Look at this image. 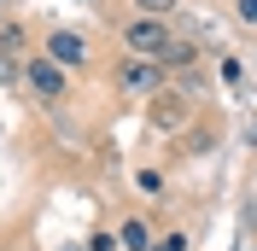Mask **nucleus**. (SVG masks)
Listing matches in <instances>:
<instances>
[{
  "label": "nucleus",
  "mask_w": 257,
  "mask_h": 251,
  "mask_svg": "<svg viewBox=\"0 0 257 251\" xmlns=\"http://www.w3.org/2000/svg\"><path fill=\"white\" fill-rule=\"evenodd\" d=\"M152 251H187V239H181V234H164V239H158Z\"/></svg>",
  "instance_id": "1a4fd4ad"
},
{
  "label": "nucleus",
  "mask_w": 257,
  "mask_h": 251,
  "mask_svg": "<svg viewBox=\"0 0 257 251\" xmlns=\"http://www.w3.org/2000/svg\"><path fill=\"white\" fill-rule=\"evenodd\" d=\"M193 59H199V47H187V41H170V47H164V59H158V64H170V70H187Z\"/></svg>",
  "instance_id": "0eeeda50"
},
{
  "label": "nucleus",
  "mask_w": 257,
  "mask_h": 251,
  "mask_svg": "<svg viewBox=\"0 0 257 251\" xmlns=\"http://www.w3.org/2000/svg\"><path fill=\"white\" fill-rule=\"evenodd\" d=\"M240 18H245V24H257V0H240Z\"/></svg>",
  "instance_id": "9b49d317"
},
{
  "label": "nucleus",
  "mask_w": 257,
  "mask_h": 251,
  "mask_svg": "<svg viewBox=\"0 0 257 251\" xmlns=\"http://www.w3.org/2000/svg\"><path fill=\"white\" fill-rule=\"evenodd\" d=\"M123 251H152V234H146V222H141V216H128V222H123Z\"/></svg>",
  "instance_id": "423d86ee"
},
{
  "label": "nucleus",
  "mask_w": 257,
  "mask_h": 251,
  "mask_svg": "<svg viewBox=\"0 0 257 251\" xmlns=\"http://www.w3.org/2000/svg\"><path fill=\"white\" fill-rule=\"evenodd\" d=\"M123 41L135 47V59H164V47H170V30H164V18H135L123 30Z\"/></svg>",
  "instance_id": "f257e3e1"
},
{
  "label": "nucleus",
  "mask_w": 257,
  "mask_h": 251,
  "mask_svg": "<svg viewBox=\"0 0 257 251\" xmlns=\"http://www.w3.org/2000/svg\"><path fill=\"white\" fill-rule=\"evenodd\" d=\"M158 82H164V64H158V59H128L123 70H117V88H128V94L158 88Z\"/></svg>",
  "instance_id": "7ed1b4c3"
},
{
  "label": "nucleus",
  "mask_w": 257,
  "mask_h": 251,
  "mask_svg": "<svg viewBox=\"0 0 257 251\" xmlns=\"http://www.w3.org/2000/svg\"><path fill=\"white\" fill-rule=\"evenodd\" d=\"M88 251H117V239H111V234H94V239H88Z\"/></svg>",
  "instance_id": "9d476101"
},
{
  "label": "nucleus",
  "mask_w": 257,
  "mask_h": 251,
  "mask_svg": "<svg viewBox=\"0 0 257 251\" xmlns=\"http://www.w3.org/2000/svg\"><path fill=\"white\" fill-rule=\"evenodd\" d=\"M181 117H187V99H181V94H158V99H152V123H158V129H176Z\"/></svg>",
  "instance_id": "39448f33"
},
{
  "label": "nucleus",
  "mask_w": 257,
  "mask_h": 251,
  "mask_svg": "<svg viewBox=\"0 0 257 251\" xmlns=\"http://www.w3.org/2000/svg\"><path fill=\"white\" fill-rule=\"evenodd\" d=\"M47 59L59 64V70H70V64H82V59H88V41H82V35H70V30H53Z\"/></svg>",
  "instance_id": "20e7f679"
},
{
  "label": "nucleus",
  "mask_w": 257,
  "mask_h": 251,
  "mask_svg": "<svg viewBox=\"0 0 257 251\" xmlns=\"http://www.w3.org/2000/svg\"><path fill=\"white\" fill-rule=\"evenodd\" d=\"M24 82H30L41 99H59V94H64V70H59L53 59H30V64H24Z\"/></svg>",
  "instance_id": "f03ea898"
},
{
  "label": "nucleus",
  "mask_w": 257,
  "mask_h": 251,
  "mask_svg": "<svg viewBox=\"0 0 257 251\" xmlns=\"http://www.w3.org/2000/svg\"><path fill=\"white\" fill-rule=\"evenodd\" d=\"M146 18H164V12H176V0H135Z\"/></svg>",
  "instance_id": "6e6552de"
}]
</instances>
